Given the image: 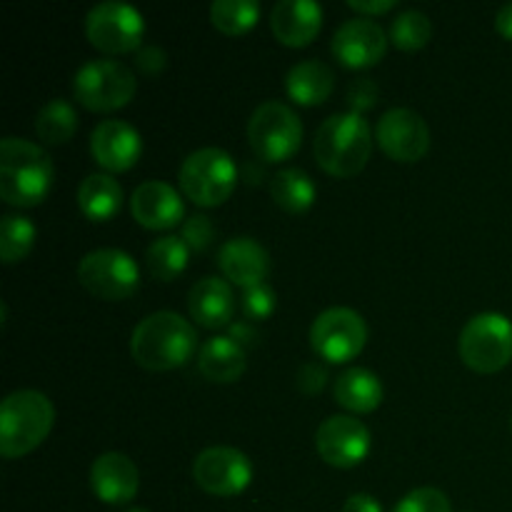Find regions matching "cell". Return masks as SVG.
I'll use <instances>...</instances> for the list:
<instances>
[{
    "instance_id": "obj_16",
    "label": "cell",
    "mask_w": 512,
    "mask_h": 512,
    "mask_svg": "<svg viewBox=\"0 0 512 512\" xmlns=\"http://www.w3.org/2000/svg\"><path fill=\"white\" fill-rule=\"evenodd\" d=\"M90 153H93L95 163L108 173H125L138 163L140 153H143V138L130 123L110 118L93 128Z\"/></svg>"
},
{
    "instance_id": "obj_28",
    "label": "cell",
    "mask_w": 512,
    "mask_h": 512,
    "mask_svg": "<svg viewBox=\"0 0 512 512\" xmlns=\"http://www.w3.org/2000/svg\"><path fill=\"white\" fill-rule=\"evenodd\" d=\"M190 248L185 245L183 238L178 235H165L158 238L145 253V265H148L150 275L160 283H170L178 278L185 268H188Z\"/></svg>"
},
{
    "instance_id": "obj_13",
    "label": "cell",
    "mask_w": 512,
    "mask_h": 512,
    "mask_svg": "<svg viewBox=\"0 0 512 512\" xmlns=\"http://www.w3.org/2000/svg\"><path fill=\"white\" fill-rule=\"evenodd\" d=\"M375 143L395 163H418L430 150V128L410 108H390L375 128Z\"/></svg>"
},
{
    "instance_id": "obj_9",
    "label": "cell",
    "mask_w": 512,
    "mask_h": 512,
    "mask_svg": "<svg viewBox=\"0 0 512 512\" xmlns=\"http://www.w3.org/2000/svg\"><path fill=\"white\" fill-rule=\"evenodd\" d=\"M85 35L100 53H133V50L143 48V13L128 3H118V0L98 3L85 15Z\"/></svg>"
},
{
    "instance_id": "obj_4",
    "label": "cell",
    "mask_w": 512,
    "mask_h": 512,
    "mask_svg": "<svg viewBox=\"0 0 512 512\" xmlns=\"http://www.w3.org/2000/svg\"><path fill=\"white\" fill-rule=\"evenodd\" d=\"M55 408L38 390H15L0 405V453L3 458H23L50 435Z\"/></svg>"
},
{
    "instance_id": "obj_7",
    "label": "cell",
    "mask_w": 512,
    "mask_h": 512,
    "mask_svg": "<svg viewBox=\"0 0 512 512\" xmlns=\"http://www.w3.org/2000/svg\"><path fill=\"white\" fill-rule=\"evenodd\" d=\"M458 350L475 373H500L512 360V323L500 313L475 315L460 330Z\"/></svg>"
},
{
    "instance_id": "obj_32",
    "label": "cell",
    "mask_w": 512,
    "mask_h": 512,
    "mask_svg": "<svg viewBox=\"0 0 512 512\" xmlns=\"http://www.w3.org/2000/svg\"><path fill=\"white\" fill-rule=\"evenodd\" d=\"M393 512H453L448 495L438 488H418L405 495Z\"/></svg>"
},
{
    "instance_id": "obj_12",
    "label": "cell",
    "mask_w": 512,
    "mask_h": 512,
    "mask_svg": "<svg viewBox=\"0 0 512 512\" xmlns=\"http://www.w3.org/2000/svg\"><path fill=\"white\" fill-rule=\"evenodd\" d=\"M193 480L200 490L215 498H233L253 483V465L238 448L215 445L203 450L193 463Z\"/></svg>"
},
{
    "instance_id": "obj_23",
    "label": "cell",
    "mask_w": 512,
    "mask_h": 512,
    "mask_svg": "<svg viewBox=\"0 0 512 512\" xmlns=\"http://www.w3.org/2000/svg\"><path fill=\"white\" fill-rule=\"evenodd\" d=\"M335 88V73L323 60L295 63L285 75V90L298 105H323Z\"/></svg>"
},
{
    "instance_id": "obj_26",
    "label": "cell",
    "mask_w": 512,
    "mask_h": 512,
    "mask_svg": "<svg viewBox=\"0 0 512 512\" xmlns=\"http://www.w3.org/2000/svg\"><path fill=\"white\" fill-rule=\"evenodd\" d=\"M270 195L285 213H305L315 203V183L305 170L283 168L270 180Z\"/></svg>"
},
{
    "instance_id": "obj_1",
    "label": "cell",
    "mask_w": 512,
    "mask_h": 512,
    "mask_svg": "<svg viewBox=\"0 0 512 512\" xmlns=\"http://www.w3.org/2000/svg\"><path fill=\"white\" fill-rule=\"evenodd\" d=\"M55 168L38 143L25 138L0 140V198L13 208H35L53 185Z\"/></svg>"
},
{
    "instance_id": "obj_3",
    "label": "cell",
    "mask_w": 512,
    "mask_h": 512,
    "mask_svg": "<svg viewBox=\"0 0 512 512\" xmlns=\"http://www.w3.org/2000/svg\"><path fill=\"white\" fill-rule=\"evenodd\" d=\"M315 160L333 178H355L373 153V133L363 115L335 113L315 133Z\"/></svg>"
},
{
    "instance_id": "obj_14",
    "label": "cell",
    "mask_w": 512,
    "mask_h": 512,
    "mask_svg": "<svg viewBox=\"0 0 512 512\" xmlns=\"http://www.w3.org/2000/svg\"><path fill=\"white\" fill-rule=\"evenodd\" d=\"M318 455L338 470H350L363 463L370 453V430L350 415H333L323 420L315 433Z\"/></svg>"
},
{
    "instance_id": "obj_18",
    "label": "cell",
    "mask_w": 512,
    "mask_h": 512,
    "mask_svg": "<svg viewBox=\"0 0 512 512\" xmlns=\"http://www.w3.org/2000/svg\"><path fill=\"white\" fill-rule=\"evenodd\" d=\"M90 485L95 498L108 505H125L140 490L138 465L123 453H103L90 468Z\"/></svg>"
},
{
    "instance_id": "obj_6",
    "label": "cell",
    "mask_w": 512,
    "mask_h": 512,
    "mask_svg": "<svg viewBox=\"0 0 512 512\" xmlns=\"http://www.w3.org/2000/svg\"><path fill=\"white\" fill-rule=\"evenodd\" d=\"M138 90V80L128 65L100 58L80 65L73 78V93L80 105L93 113H113L125 108Z\"/></svg>"
},
{
    "instance_id": "obj_17",
    "label": "cell",
    "mask_w": 512,
    "mask_h": 512,
    "mask_svg": "<svg viewBox=\"0 0 512 512\" xmlns=\"http://www.w3.org/2000/svg\"><path fill=\"white\" fill-rule=\"evenodd\" d=\"M130 213L143 228L170 230L180 225L185 205L173 185L163 183V180H148L135 188L133 198H130Z\"/></svg>"
},
{
    "instance_id": "obj_40",
    "label": "cell",
    "mask_w": 512,
    "mask_h": 512,
    "mask_svg": "<svg viewBox=\"0 0 512 512\" xmlns=\"http://www.w3.org/2000/svg\"><path fill=\"white\" fill-rule=\"evenodd\" d=\"M495 30H498L503 38L512 40V3L503 5V8L498 10V15H495Z\"/></svg>"
},
{
    "instance_id": "obj_39",
    "label": "cell",
    "mask_w": 512,
    "mask_h": 512,
    "mask_svg": "<svg viewBox=\"0 0 512 512\" xmlns=\"http://www.w3.org/2000/svg\"><path fill=\"white\" fill-rule=\"evenodd\" d=\"M343 512H383V505L368 493H355L345 500Z\"/></svg>"
},
{
    "instance_id": "obj_41",
    "label": "cell",
    "mask_w": 512,
    "mask_h": 512,
    "mask_svg": "<svg viewBox=\"0 0 512 512\" xmlns=\"http://www.w3.org/2000/svg\"><path fill=\"white\" fill-rule=\"evenodd\" d=\"M230 338L238 340V343L243 345V343H253L255 333L248 328V325H233V330H230Z\"/></svg>"
},
{
    "instance_id": "obj_36",
    "label": "cell",
    "mask_w": 512,
    "mask_h": 512,
    "mask_svg": "<svg viewBox=\"0 0 512 512\" xmlns=\"http://www.w3.org/2000/svg\"><path fill=\"white\" fill-rule=\"evenodd\" d=\"M328 378V368H325L320 360H310V363H305L303 368H300L298 388L303 390L305 395H318L320 390L325 388V383H328Z\"/></svg>"
},
{
    "instance_id": "obj_37",
    "label": "cell",
    "mask_w": 512,
    "mask_h": 512,
    "mask_svg": "<svg viewBox=\"0 0 512 512\" xmlns=\"http://www.w3.org/2000/svg\"><path fill=\"white\" fill-rule=\"evenodd\" d=\"M165 65H168V55L158 45H143L135 55V68L145 75H158L163 73Z\"/></svg>"
},
{
    "instance_id": "obj_8",
    "label": "cell",
    "mask_w": 512,
    "mask_h": 512,
    "mask_svg": "<svg viewBox=\"0 0 512 512\" xmlns=\"http://www.w3.org/2000/svg\"><path fill=\"white\" fill-rule=\"evenodd\" d=\"M248 143L263 163H280L298 153L303 143V123L280 100L258 105L248 120Z\"/></svg>"
},
{
    "instance_id": "obj_25",
    "label": "cell",
    "mask_w": 512,
    "mask_h": 512,
    "mask_svg": "<svg viewBox=\"0 0 512 512\" xmlns=\"http://www.w3.org/2000/svg\"><path fill=\"white\" fill-rule=\"evenodd\" d=\"M78 208L93 223L115 218L123 208V185L108 173H93L80 183Z\"/></svg>"
},
{
    "instance_id": "obj_33",
    "label": "cell",
    "mask_w": 512,
    "mask_h": 512,
    "mask_svg": "<svg viewBox=\"0 0 512 512\" xmlns=\"http://www.w3.org/2000/svg\"><path fill=\"white\" fill-rule=\"evenodd\" d=\"M278 298H275V290L268 283L253 285L243 293V313L250 320H265L273 315Z\"/></svg>"
},
{
    "instance_id": "obj_11",
    "label": "cell",
    "mask_w": 512,
    "mask_h": 512,
    "mask_svg": "<svg viewBox=\"0 0 512 512\" xmlns=\"http://www.w3.org/2000/svg\"><path fill=\"white\" fill-rule=\"evenodd\" d=\"M368 325L363 315L350 308H328L310 328V345L328 363H348L363 353Z\"/></svg>"
},
{
    "instance_id": "obj_21",
    "label": "cell",
    "mask_w": 512,
    "mask_h": 512,
    "mask_svg": "<svg viewBox=\"0 0 512 512\" xmlns=\"http://www.w3.org/2000/svg\"><path fill=\"white\" fill-rule=\"evenodd\" d=\"M188 310L200 328H225L235 315L233 288L228 280H220L215 275L200 278L188 293Z\"/></svg>"
},
{
    "instance_id": "obj_27",
    "label": "cell",
    "mask_w": 512,
    "mask_h": 512,
    "mask_svg": "<svg viewBox=\"0 0 512 512\" xmlns=\"http://www.w3.org/2000/svg\"><path fill=\"white\" fill-rule=\"evenodd\" d=\"M78 130V113L63 98H53L35 115V135L45 145H63Z\"/></svg>"
},
{
    "instance_id": "obj_2",
    "label": "cell",
    "mask_w": 512,
    "mask_h": 512,
    "mask_svg": "<svg viewBox=\"0 0 512 512\" xmlns=\"http://www.w3.org/2000/svg\"><path fill=\"white\" fill-rule=\"evenodd\" d=\"M198 350V333L193 325L178 313L160 310L135 325L130 335L133 360L145 370H175L183 368Z\"/></svg>"
},
{
    "instance_id": "obj_31",
    "label": "cell",
    "mask_w": 512,
    "mask_h": 512,
    "mask_svg": "<svg viewBox=\"0 0 512 512\" xmlns=\"http://www.w3.org/2000/svg\"><path fill=\"white\" fill-rule=\"evenodd\" d=\"M430 35H433V23L420 10H403L393 20V25H390V40H393V45L400 50H408V53L425 48Z\"/></svg>"
},
{
    "instance_id": "obj_34",
    "label": "cell",
    "mask_w": 512,
    "mask_h": 512,
    "mask_svg": "<svg viewBox=\"0 0 512 512\" xmlns=\"http://www.w3.org/2000/svg\"><path fill=\"white\" fill-rule=\"evenodd\" d=\"M213 235H215L213 220H210L208 215H200V213L190 215V218L183 223V228H180V238H183L185 245H188L190 250H195V253L208 250L210 243H213Z\"/></svg>"
},
{
    "instance_id": "obj_10",
    "label": "cell",
    "mask_w": 512,
    "mask_h": 512,
    "mask_svg": "<svg viewBox=\"0 0 512 512\" xmlns=\"http://www.w3.org/2000/svg\"><path fill=\"white\" fill-rule=\"evenodd\" d=\"M78 280L95 298L118 303L138 290L140 273L138 263L125 250L100 248L80 260Z\"/></svg>"
},
{
    "instance_id": "obj_24",
    "label": "cell",
    "mask_w": 512,
    "mask_h": 512,
    "mask_svg": "<svg viewBox=\"0 0 512 512\" xmlns=\"http://www.w3.org/2000/svg\"><path fill=\"white\" fill-rule=\"evenodd\" d=\"M335 403L350 413H373L383 403V383L365 368H348L335 380Z\"/></svg>"
},
{
    "instance_id": "obj_22",
    "label": "cell",
    "mask_w": 512,
    "mask_h": 512,
    "mask_svg": "<svg viewBox=\"0 0 512 512\" xmlns=\"http://www.w3.org/2000/svg\"><path fill=\"white\" fill-rule=\"evenodd\" d=\"M245 368H248L245 348L230 335H215L200 345L198 370L210 383H235V380L243 378Z\"/></svg>"
},
{
    "instance_id": "obj_19",
    "label": "cell",
    "mask_w": 512,
    "mask_h": 512,
    "mask_svg": "<svg viewBox=\"0 0 512 512\" xmlns=\"http://www.w3.org/2000/svg\"><path fill=\"white\" fill-rule=\"evenodd\" d=\"M218 265L225 280L240 285L243 290L265 283L270 273V255L263 245L248 235L225 240L218 253Z\"/></svg>"
},
{
    "instance_id": "obj_29",
    "label": "cell",
    "mask_w": 512,
    "mask_h": 512,
    "mask_svg": "<svg viewBox=\"0 0 512 512\" xmlns=\"http://www.w3.org/2000/svg\"><path fill=\"white\" fill-rule=\"evenodd\" d=\"M35 225L20 213H8L0 220V258L5 265H15L33 250Z\"/></svg>"
},
{
    "instance_id": "obj_15",
    "label": "cell",
    "mask_w": 512,
    "mask_h": 512,
    "mask_svg": "<svg viewBox=\"0 0 512 512\" xmlns=\"http://www.w3.org/2000/svg\"><path fill=\"white\" fill-rule=\"evenodd\" d=\"M330 48L345 68H373L385 58L388 35H385L383 25L375 23L373 18H350L335 30Z\"/></svg>"
},
{
    "instance_id": "obj_38",
    "label": "cell",
    "mask_w": 512,
    "mask_h": 512,
    "mask_svg": "<svg viewBox=\"0 0 512 512\" xmlns=\"http://www.w3.org/2000/svg\"><path fill=\"white\" fill-rule=\"evenodd\" d=\"M350 8L358 10L360 18H370V15H383L395 8V0H350Z\"/></svg>"
},
{
    "instance_id": "obj_20",
    "label": "cell",
    "mask_w": 512,
    "mask_h": 512,
    "mask_svg": "<svg viewBox=\"0 0 512 512\" xmlns=\"http://www.w3.org/2000/svg\"><path fill=\"white\" fill-rule=\"evenodd\" d=\"M270 28L288 48H305L323 28V8L315 0H280L270 13Z\"/></svg>"
},
{
    "instance_id": "obj_5",
    "label": "cell",
    "mask_w": 512,
    "mask_h": 512,
    "mask_svg": "<svg viewBox=\"0 0 512 512\" xmlns=\"http://www.w3.org/2000/svg\"><path fill=\"white\" fill-rule=\"evenodd\" d=\"M180 190L200 208H218L238 185V165L225 150L200 148L178 170Z\"/></svg>"
},
{
    "instance_id": "obj_42",
    "label": "cell",
    "mask_w": 512,
    "mask_h": 512,
    "mask_svg": "<svg viewBox=\"0 0 512 512\" xmlns=\"http://www.w3.org/2000/svg\"><path fill=\"white\" fill-rule=\"evenodd\" d=\"M125 512H150V510H145V508H130V510H125Z\"/></svg>"
},
{
    "instance_id": "obj_30",
    "label": "cell",
    "mask_w": 512,
    "mask_h": 512,
    "mask_svg": "<svg viewBox=\"0 0 512 512\" xmlns=\"http://www.w3.org/2000/svg\"><path fill=\"white\" fill-rule=\"evenodd\" d=\"M260 3L255 0H215L210 5V20L225 35H243L258 23Z\"/></svg>"
},
{
    "instance_id": "obj_35",
    "label": "cell",
    "mask_w": 512,
    "mask_h": 512,
    "mask_svg": "<svg viewBox=\"0 0 512 512\" xmlns=\"http://www.w3.org/2000/svg\"><path fill=\"white\" fill-rule=\"evenodd\" d=\"M375 100H378V85L373 78H360L348 88V103L353 113H365L373 108Z\"/></svg>"
}]
</instances>
